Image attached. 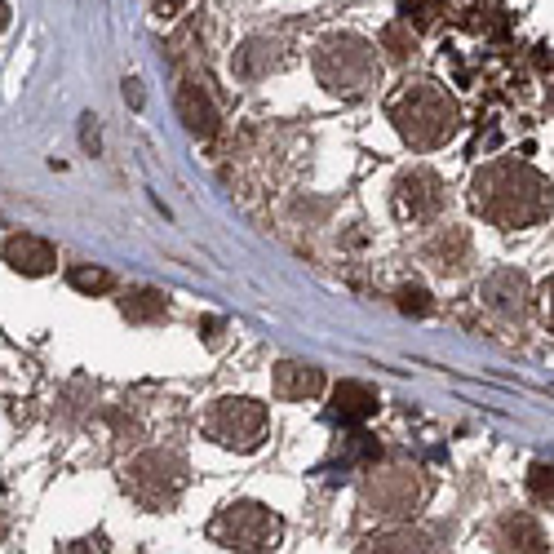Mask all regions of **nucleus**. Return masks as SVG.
<instances>
[{
    "label": "nucleus",
    "mask_w": 554,
    "mask_h": 554,
    "mask_svg": "<svg viewBox=\"0 0 554 554\" xmlns=\"http://www.w3.org/2000/svg\"><path fill=\"white\" fill-rule=\"evenodd\" d=\"M470 200L492 227L523 231L537 227L550 213V182L532 164L519 160H492L470 178Z\"/></svg>",
    "instance_id": "f257e3e1"
},
{
    "label": "nucleus",
    "mask_w": 554,
    "mask_h": 554,
    "mask_svg": "<svg viewBox=\"0 0 554 554\" xmlns=\"http://www.w3.org/2000/svg\"><path fill=\"white\" fill-rule=\"evenodd\" d=\"M391 125H395V133L408 142V147L435 151L457 133L461 111H457V102L435 85V80H417V85H408L404 94L391 102Z\"/></svg>",
    "instance_id": "f03ea898"
},
{
    "label": "nucleus",
    "mask_w": 554,
    "mask_h": 554,
    "mask_svg": "<svg viewBox=\"0 0 554 554\" xmlns=\"http://www.w3.org/2000/svg\"><path fill=\"white\" fill-rule=\"evenodd\" d=\"M315 80L337 98H359L377 80V49L359 36H328L315 49Z\"/></svg>",
    "instance_id": "7ed1b4c3"
},
{
    "label": "nucleus",
    "mask_w": 554,
    "mask_h": 554,
    "mask_svg": "<svg viewBox=\"0 0 554 554\" xmlns=\"http://www.w3.org/2000/svg\"><path fill=\"white\" fill-rule=\"evenodd\" d=\"M426 501V484L413 466H373L359 484V506L377 523H404Z\"/></svg>",
    "instance_id": "20e7f679"
},
{
    "label": "nucleus",
    "mask_w": 554,
    "mask_h": 554,
    "mask_svg": "<svg viewBox=\"0 0 554 554\" xmlns=\"http://www.w3.org/2000/svg\"><path fill=\"white\" fill-rule=\"evenodd\" d=\"M182 488H187V461L164 448L133 457L125 470V492L147 510H169L182 497Z\"/></svg>",
    "instance_id": "39448f33"
},
{
    "label": "nucleus",
    "mask_w": 554,
    "mask_h": 554,
    "mask_svg": "<svg viewBox=\"0 0 554 554\" xmlns=\"http://www.w3.org/2000/svg\"><path fill=\"white\" fill-rule=\"evenodd\" d=\"M209 537L222 550H271L280 541V515L262 501H231L218 519L209 523Z\"/></svg>",
    "instance_id": "423d86ee"
},
{
    "label": "nucleus",
    "mask_w": 554,
    "mask_h": 554,
    "mask_svg": "<svg viewBox=\"0 0 554 554\" xmlns=\"http://www.w3.org/2000/svg\"><path fill=\"white\" fill-rule=\"evenodd\" d=\"M204 430H209L213 444L235 448V453H253L266 430V404H258V399H249V395H227L204 417Z\"/></svg>",
    "instance_id": "0eeeda50"
},
{
    "label": "nucleus",
    "mask_w": 554,
    "mask_h": 554,
    "mask_svg": "<svg viewBox=\"0 0 554 554\" xmlns=\"http://www.w3.org/2000/svg\"><path fill=\"white\" fill-rule=\"evenodd\" d=\"M479 297H484L488 311L501 315L506 324H523L528 311H532V284H528L523 271H515V266H497V271L484 280Z\"/></svg>",
    "instance_id": "6e6552de"
},
{
    "label": "nucleus",
    "mask_w": 554,
    "mask_h": 554,
    "mask_svg": "<svg viewBox=\"0 0 554 554\" xmlns=\"http://www.w3.org/2000/svg\"><path fill=\"white\" fill-rule=\"evenodd\" d=\"M444 204H448V191H444V182H439V173H430V169L399 173V182H395V209L404 213V218H413V222L439 218V213H444Z\"/></svg>",
    "instance_id": "1a4fd4ad"
},
{
    "label": "nucleus",
    "mask_w": 554,
    "mask_h": 554,
    "mask_svg": "<svg viewBox=\"0 0 554 554\" xmlns=\"http://www.w3.org/2000/svg\"><path fill=\"white\" fill-rule=\"evenodd\" d=\"M5 262H9V271H18V275H49L58 266V253H54V244L40 240V235L18 231L5 240Z\"/></svg>",
    "instance_id": "9d476101"
},
{
    "label": "nucleus",
    "mask_w": 554,
    "mask_h": 554,
    "mask_svg": "<svg viewBox=\"0 0 554 554\" xmlns=\"http://www.w3.org/2000/svg\"><path fill=\"white\" fill-rule=\"evenodd\" d=\"M426 262L444 275H461L470 262V231L466 227H444L426 240Z\"/></svg>",
    "instance_id": "9b49d317"
},
{
    "label": "nucleus",
    "mask_w": 554,
    "mask_h": 554,
    "mask_svg": "<svg viewBox=\"0 0 554 554\" xmlns=\"http://www.w3.org/2000/svg\"><path fill=\"white\" fill-rule=\"evenodd\" d=\"M178 116H182V125L196 133V138H204V142L218 133V107H213L209 94H204L196 80H182V85H178Z\"/></svg>",
    "instance_id": "f8f14e48"
},
{
    "label": "nucleus",
    "mask_w": 554,
    "mask_h": 554,
    "mask_svg": "<svg viewBox=\"0 0 554 554\" xmlns=\"http://www.w3.org/2000/svg\"><path fill=\"white\" fill-rule=\"evenodd\" d=\"M320 391H324V373L315 364H302V359L275 364V395L280 399H315Z\"/></svg>",
    "instance_id": "ddd939ff"
},
{
    "label": "nucleus",
    "mask_w": 554,
    "mask_h": 554,
    "mask_svg": "<svg viewBox=\"0 0 554 554\" xmlns=\"http://www.w3.org/2000/svg\"><path fill=\"white\" fill-rule=\"evenodd\" d=\"M377 408H382V399H377L368 386L359 382H342L333 391V417L337 422H368V417H377Z\"/></svg>",
    "instance_id": "4468645a"
},
{
    "label": "nucleus",
    "mask_w": 554,
    "mask_h": 554,
    "mask_svg": "<svg viewBox=\"0 0 554 554\" xmlns=\"http://www.w3.org/2000/svg\"><path fill=\"white\" fill-rule=\"evenodd\" d=\"M120 315H125L129 324H156L169 315V297L160 289H133L120 297Z\"/></svg>",
    "instance_id": "2eb2a0df"
},
{
    "label": "nucleus",
    "mask_w": 554,
    "mask_h": 554,
    "mask_svg": "<svg viewBox=\"0 0 554 554\" xmlns=\"http://www.w3.org/2000/svg\"><path fill=\"white\" fill-rule=\"evenodd\" d=\"M501 550H546V532L528 515H506L501 519Z\"/></svg>",
    "instance_id": "dca6fc26"
},
{
    "label": "nucleus",
    "mask_w": 554,
    "mask_h": 554,
    "mask_svg": "<svg viewBox=\"0 0 554 554\" xmlns=\"http://www.w3.org/2000/svg\"><path fill=\"white\" fill-rule=\"evenodd\" d=\"M275 49L280 45H266V40H249V45L240 49V54H235V71H240V76H262V71H271L275 63H280V54H275Z\"/></svg>",
    "instance_id": "f3484780"
},
{
    "label": "nucleus",
    "mask_w": 554,
    "mask_h": 554,
    "mask_svg": "<svg viewBox=\"0 0 554 554\" xmlns=\"http://www.w3.org/2000/svg\"><path fill=\"white\" fill-rule=\"evenodd\" d=\"M382 49H386V58L391 63H408L413 58V49H417V36H413V23H391L382 32Z\"/></svg>",
    "instance_id": "a211bd4d"
},
{
    "label": "nucleus",
    "mask_w": 554,
    "mask_h": 554,
    "mask_svg": "<svg viewBox=\"0 0 554 554\" xmlns=\"http://www.w3.org/2000/svg\"><path fill=\"white\" fill-rule=\"evenodd\" d=\"M368 550H382V554L430 550V537H426V532H413V528H404V532H382V537H373V546H368Z\"/></svg>",
    "instance_id": "6ab92c4d"
},
{
    "label": "nucleus",
    "mask_w": 554,
    "mask_h": 554,
    "mask_svg": "<svg viewBox=\"0 0 554 554\" xmlns=\"http://www.w3.org/2000/svg\"><path fill=\"white\" fill-rule=\"evenodd\" d=\"M67 284H71V289H80V293L94 297V293H107L116 280H111V271H102V266H71V271H67Z\"/></svg>",
    "instance_id": "aec40b11"
},
{
    "label": "nucleus",
    "mask_w": 554,
    "mask_h": 554,
    "mask_svg": "<svg viewBox=\"0 0 554 554\" xmlns=\"http://www.w3.org/2000/svg\"><path fill=\"white\" fill-rule=\"evenodd\" d=\"M337 457H342L346 466H355V461H373V457H382V448H377V439H373V435H351V439H346V448H337Z\"/></svg>",
    "instance_id": "412c9836"
},
{
    "label": "nucleus",
    "mask_w": 554,
    "mask_h": 554,
    "mask_svg": "<svg viewBox=\"0 0 554 554\" xmlns=\"http://www.w3.org/2000/svg\"><path fill=\"white\" fill-rule=\"evenodd\" d=\"M395 306L404 315H430V306H435V302H430L426 289H417V284H404V289L395 293Z\"/></svg>",
    "instance_id": "4be33fe9"
},
{
    "label": "nucleus",
    "mask_w": 554,
    "mask_h": 554,
    "mask_svg": "<svg viewBox=\"0 0 554 554\" xmlns=\"http://www.w3.org/2000/svg\"><path fill=\"white\" fill-rule=\"evenodd\" d=\"M528 492L541 501H554V466L550 461H537V466L528 470Z\"/></svg>",
    "instance_id": "5701e85b"
},
{
    "label": "nucleus",
    "mask_w": 554,
    "mask_h": 554,
    "mask_svg": "<svg viewBox=\"0 0 554 554\" xmlns=\"http://www.w3.org/2000/svg\"><path fill=\"white\" fill-rule=\"evenodd\" d=\"M80 142H85L89 151H98V125H94V116H85V125H80Z\"/></svg>",
    "instance_id": "b1692460"
},
{
    "label": "nucleus",
    "mask_w": 554,
    "mask_h": 554,
    "mask_svg": "<svg viewBox=\"0 0 554 554\" xmlns=\"http://www.w3.org/2000/svg\"><path fill=\"white\" fill-rule=\"evenodd\" d=\"M125 98L133 102V107H142V89H138V80H125Z\"/></svg>",
    "instance_id": "393cba45"
},
{
    "label": "nucleus",
    "mask_w": 554,
    "mask_h": 554,
    "mask_svg": "<svg viewBox=\"0 0 554 554\" xmlns=\"http://www.w3.org/2000/svg\"><path fill=\"white\" fill-rule=\"evenodd\" d=\"M156 5H160V14H173V9H182L187 0H156Z\"/></svg>",
    "instance_id": "a878e982"
},
{
    "label": "nucleus",
    "mask_w": 554,
    "mask_h": 554,
    "mask_svg": "<svg viewBox=\"0 0 554 554\" xmlns=\"http://www.w3.org/2000/svg\"><path fill=\"white\" fill-rule=\"evenodd\" d=\"M546 302H550V328H554V280L546 284Z\"/></svg>",
    "instance_id": "bb28decb"
}]
</instances>
